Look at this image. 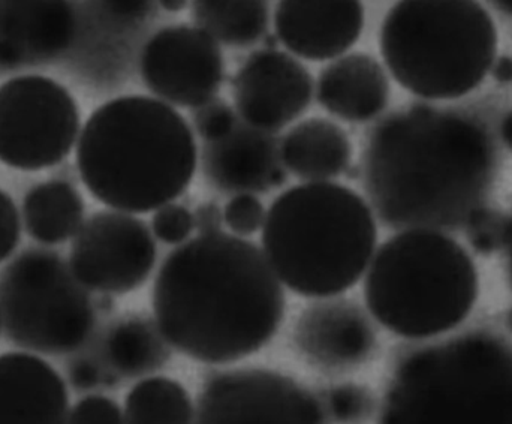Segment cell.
<instances>
[{
	"label": "cell",
	"instance_id": "cell-13",
	"mask_svg": "<svg viewBox=\"0 0 512 424\" xmlns=\"http://www.w3.org/2000/svg\"><path fill=\"white\" fill-rule=\"evenodd\" d=\"M313 78L292 54L254 51L233 78L237 113L249 125L276 132L303 116L312 102Z\"/></svg>",
	"mask_w": 512,
	"mask_h": 424
},
{
	"label": "cell",
	"instance_id": "cell-15",
	"mask_svg": "<svg viewBox=\"0 0 512 424\" xmlns=\"http://www.w3.org/2000/svg\"><path fill=\"white\" fill-rule=\"evenodd\" d=\"M201 167L206 182L222 194H265L288 180L279 138L240 117L227 135L204 141Z\"/></svg>",
	"mask_w": 512,
	"mask_h": 424
},
{
	"label": "cell",
	"instance_id": "cell-26",
	"mask_svg": "<svg viewBox=\"0 0 512 424\" xmlns=\"http://www.w3.org/2000/svg\"><path fill=\"white\" fill-rule=\"evenodd\" d=\"M466 237L481 255H492L507 248L510 218L498 210L480 207L465 222Z\"/></svg>",
	"mask_w": 512,
	"mask_h": 424
},
{
	"label": "cell",
	"instance_id": "cell-14",
	"mask_svg": "<svg viewBox=\"0 0 512 424\" xmlns=\"http://www.w3.org/2000/svg\"><path fill=\"white\" fill-rule=\"evenodd\" d=\"M292 339L301 357L325 372L354 371L376 350L369 315L354 300L336 296L306 306L295 321Z\"/></svg>",
	"mask_w": 512,
	"mask_h": 424
},
{
	"label": "cell",
	"instance_id": "cell-37",
	"mask_svg": "<svg viewBox=\"0 0 512 424\" xmlns=\"http://www.w3.org/2000/svg\"><path fill=\"white\" fill-rule=\"evenodd\" d=\"M159 5L167 12H182L188 6L189 0H158Z\"/></svg>",
	"mask_w": 512,
	"mask_h": 424
},
{
	"label": "cell",
	"instance_id": "cell-30",
	"mask_svg": "<svg viewBox=\"0 0 512 424\" xmlns=\"http://www.w3.org/2000/svg\"><path fill=\"white\" fill-rule=\"evenodd\" d=\"M120 378L111 371L110 366L102 357L101 351L98 356H81L75 359L69 366V381L74 389L80 392L95 390L102 386H114L119 383Z\"/></svg>",
	"mask_w": 512,
	"mask_h": 424
},
{
	"label": "cell",
	"instance_id": "cell-3",
	"mask_svg": "<svg viewBox=\"0 0 512 424\" xmlns=\"http://www.w3.org/2000/svg\"><path fill=\"white\" fill-rule=\"evenodd\" d=\"M198 165L194 132L167 102L144 95L105 102L77 141L87 191L111 209L149 213L185 194Z\"/></svg>",
	"mask_w": 512,
	"mask_h": 424
},
{
	"label": "cell",
	"instance_id": "cell-12",
	"mask_svg": "<svg viewBox=\"0 0 512 424\" xmlns=\"http://www.w3.org/2000/svg\"><path fill=\"white\" fill-rule=\"evenodd\" d=\"M140 69L153 95L183 108L212 101L225 78L219 42L191 24H174L156 32L144 45Z\"/></svg>",
	"mask_w": 512,
	"mask_h": 424
},
{
	"label": "cell",
	"instance_id": "cell-19",
	"mask_svg": "<svg viewBox=\"0 0 512 424\" xmlns=\"http://www.w3.org/2000/svg\"><path fill=\"white\" fill-rule=\"evenodd\" d=\"M390 80L381 63L366 53L337 57L319 72L318 104L334 117L364 123L378 117L390 99Z\"/></svg>",
	"mask_w": 512,
	"mask_h": 424
},
{
	"label": "cell",
	"instance_id": "cell-22",
	"mask_svg": "<svg viewBox=\"0 0 512 424\" xmlns=\"http://www.w3.org/2000/svg\"><path fill=\"white\" fill-rule=\"evenodd\" d=\"M23 221L32 239L57 245L71 239L84 222V200L66 180L33 186L23 203Z\"/></svg>",
	"mask_w": 512,
	"mask_h": 424
},
{
	"label": "cell",
	"instance_id": "cell-1",
	"mask_svg": "<svg viewBox=\"0 0 512 424\" xmlns=\"http://www.w3.org/2000/svg\"><path fill=\"white\" fill-rule=\"evenodd\" d=\"M496 170L486 123L463 111L414 104L367 132L358 171L382 224L439 230L465 225L483 207Z\"/></svg>",
	"mask_w": 512,
	"mask_h": 424
},
{
	"label": "cell",
	"instance_id": "cell-18",
	"mask_svg": "<svg viewBox=\"0 0 512 424\" xmlns=\"http://www.w3.org/2000/svg\"><path fill=\"white\" fill-rule=\"evenodd\" d=\"M65 381L41 357L0 356V423H63L68 420Z\"/></svg>",
	"mask_w": 512,
	"mask_h": 424
},
{
	"label": "cell",
	"instance_id": "cell-10",
	"mask_svg": "<svg viewBox=\"0 0 512 424\" xmlns=\"http://www.w3.org/2000/svg\"><path fill=\"white\" fill-rule=\"evenodd\" d=\"M158 249L143 219L122 210H101L83 222L71 246L72 272L98 293L122 296L146 284Z\"/></svg>",
	"mask_w": 512,
	"mask_h": 424
},
{
	"label": "cell",
	"instance_id": "cell-4",
	"mask_svg": "<svg viewBox=\"0 0 512 424\" xmlns=\"http://www.w3.org/2000/svg\"><path fill=\"white\" fill-rule=\"evenodd\" d=\"M372 207L333 182H307L280 194L265 215L262 251L297 296L324 299L354 287L375 255Z\"/></svg>",
	"mask_w": 512,
	"mask_h": 424
},
{
	"label": "cell",
	"instance_id": "cell-41",
	"mask_svg": "<svg viewBox=\"0 0 512 424\" xmlns=\"http://www.w3.org/2000/svg\"><path fill=\"white\" fill-rule=\"evenodd\" d=\"M0 329H2V326H0Z\"/></svg>",
	"mask_w": 512,
	"mask_h": 424
},
{
	"label": "cell",
	"instance_id": "cell-35",
	"mask_svg": "<svg viewBox=\"0 0 512 424\" xmlns=\"http://www.w3.org/2000/svg\"><path fill=\"white\" fill-rule=\"evenodd\" d=\"M489 74L492 75L493 80L498 81L499 84L512 83V57L511 56H496L490 66Z\"/></svg>",
	"mask_w": 512,
	"mask_h": 424
},
{
	"label": "cell",
	"instance_id": "cell-25",
	"mask_svg": "<svg viewBox=\"0 0 512 424\" xmlns=\"http://www.w3.org/2000/svg\"><path fill=\"white\" fill-rule=\"evenodd\" d=\"M324 408L325 419L340 423H358L375 414L373 393L360 384L345 383L328 387L318 396Z\"/></svg>",
	"mask_w": 512,
	"mask_h": 424
},
{
	"label": "cell",
	"instance_id": "cell-2",
	"mask_svg": "<svg viewBox=\"0 0 512 424\" xmlns=\"http://www.w3.org/2000/svg\"><path fill=\"white\" fill-rule=\"evenodd\" d=\"M153 312L174 350L209 365L258 353L285 318L286 299L264 251L236 234H198L174 249L153 285Z\"/></svg>",
	"mask_w": 512,
	"mask_h": 424
},
{
	"label": "cell",
	"instance_id": "cell-7",
	"mask_svg": "<svg viewBox=\"0 0 512 424\" xmlns=\"http://www.w3.org/2000/svg\"><path fill=\"white\" fill-rule=\"evenodd\" d=\"M381 422L512 423V348L474 335L402 354Z\"/></svg>",
	"mask_w": 512,
	"mask_h": 424
},
{
	"label": "cell",
	"instance_id": "cell-38",
	"mask_svg": "<svg viewBox=\"0 0 512 424\" xmlns=\"http://www.w3.org/2000/svg\"><path fill=\"white\" fill-rule=\"evenodd\" d=\"M496 11L504 14L505 17L512 18V0H487Z\"/></svg>",
	"mask_w": 512,
	"mask_h": 424
},
{
	"label": "cell",
	"instance_id": "cell-40",
	"mask_svg": "<svg viewBox=\"0 0 512 424\" xmlns=\"http://www.w3.org/2000/svg\"><path fill=\"white\" fill-rule=\"evenodd\" d=\"M510 326H511V329H512V311H511V314H510Z\"/></svg>",
	"mask_w": 512,
	"mask_h": 424
},
{
	"label": "cell",
	"instance_id": "cell-16",
	"mask_svg": "<svg viewBox=\"0 0 512 424\" xmlns=\"http://www.w3.org/2000/svg\"><path fill=\"white\" fill-rule=\"evenodd\" d=\"M77 12L69 0H0V69L50 62L77 39Z\"/></svg>",
	"mask_w": 512,
	"mask_h": 424
},
{
	"label": "cell",
	"instance_id": "cell-17",
	"mask_svg": "<svg viewBox=\"0 0 512 424\" xmlns=\"http://www.w3.org/2000/svg\"><path fill=\"white\" fill-rule=\"evenodd\" d=\"M363 29L361 0H279L274 12L277 41L310 62L343 56Z\"/></svg>",
	"mask_w": 512,
	"mask_h": 424
},
{
	"label": "cell",
	"instance_id": "cell-33",
	"mask_svg": "<svg viewBox=\"0 0 512 424\" xmlns=\"http://www.w3.org/2000/svg\"><path fill=\"white\" fill-rule=\"evenodd\" d=\"M102 14L116 23H138L152 12L158 0H96Z\"/></svg>",
	"mask_w": 512,
	"mask_h": 424
},
{
	"label": "cell",
	"instance_id": "cell-20",
	"mask_svg": "<svg viewBox=\"0 0 512 424\" xmlns=\"http://www.w3.org/2000/svg\"><path fill=\"white\" fill-rule=\"evenodd\" d=\"M280 156L292 176L306 182H327L346 173L352 144L333 120L310 117L289 129L280 140Z\"/></svg>",
	"mask_w": 512,
	"mask_h": 424
},
{
	"label": "cell",
	"instance_id": "cell-8",
	"mask_svg": "<svg viewBox=\"0 0 512 424\" xmlns=\"http://www.w3.org/2000/svg\"><path fill=\"white\" fill-rule=\"evenodd\" d=\"M95 324L89 288L56 252L27 249L0 272V326L15 347L71 354L89 342Z\"/></svg>",
	"mask_w": 512,
	"mask_h": 424
},
{
	"label": "cell",
	"instance_id": "cell-36",
	"mask_svg": "<svg viewBox=\"0 0 512 424\" xmlns=\"http://www.w3.org/2000/svg\"><path fill=\"white\" fill-rule=\"evenodd\" d=\"M499 137L504 146L512 152V108L504 114L499 123Z\"/></svg>",
	"mask_w": 512,
	"mask_h": 424
},
{
	"label": "cell",
	"instance_id": "cell-28",
	"mask_svg": "<svg viewBox=\"0 0 512 424\" xmlns=\"http://www.w3.org/2000/svg\"><path fill=\"white\" fill-rule=\"evenodd\" d=\"M237 120L239 117L236 111L224 99L213 98L192 111L195 131L204 141H215L224 137L234 128Z\"/></svg>",
	"mask_w": 512,
	"mask_h": 424
},
{
	"label": "cell",
	"instance_id": "cell-24",
	"mask_svg": "<svg viewBox=\"0 0 512 424\" xmlns=\"http://www.w3.org/2000/svg\"><path fill=\"white\" fill-rule=\"evenodd\" d=\"M123 417L125 423L186 424L195 420V407L179 381L150 377L128 393Z\"/></svg>",
	"mask_w": 512,
	"mask_h": 424
},
{
	"label": "cell",
	"instance_id": "cell-32",
	"mask_svg": "<svg viewBox=\"0 0 512 424\" xmlns=\"http://www.w3.org/2000/svg\"><path fill=\"white\" fill-rule=\"evenodd\" d=\"M20 215L14 201L0 189V263L8 260L20 242Z\"/></svg>",
	"mask_w": 512,
	"mask_h": 424
},
{
	"label": "cell",
	"instance_id": "cell-29",
	"mask_svg": "<svg viewBox=\"0 0 512 424\" xmlns=\"http://www.w3.org/2000/svg\"><path fill=\"white\" fill-rule=\"evenodd\" d=\"M264 206L254 194H237L224 209L225 225L239 237L252 236L264 227Z\"/></svg>",
	"mask_w": 512,
	"mask_h": 424
},
{
	"label": "cell",
	"instance_id": "cell-11",
	"mask_svg": "<svg viewBox=\"0 0 512 424\" xmlns=\"http://www.w3.org/2000/svg\"><path fill=\"white\" fill-rule=\"evenodd\" d=\"M198 423H324L318 396L286 375L267 369L216 372L203 384Z\"/></svg>",
	"mask_w": 512,
	"mask_h": 424
},
{
	"label": "cell",
	"instance_id": "cell-23",
	"mask_svg": "<svg viewBox=\"0 0 512 424\" xmlns=\"http://www.w3.org/2000/svg\"><path fill=\"white\" fill-rule=\"evenodd\" d=\"M191 14L200 29L230 47L254 45L270 21L268 0H191Z\"/></svg>",
	"mask_w": 512,
	"mask_h": 424
},
{
	"label": "cell",
	"instance_id": "cell-5",
	"mask_svg": "<svg viewBox=\"0 0 512 424\" xmlns=\"http://www.w3.org/2000/svg\"><path fill=\"white\" fill-rule=\"evenodd\" d=\"M478 273L468 252L438 230L400 231L367 267L364 299L394 335L426 339L450 332L474 309Z\"/></svg>",
	"mask_w": 512,
	"mask_h": 424
},
{
	"label": "cell",
	"instance_id": "cell-27",
	"mask_svg": "<svg viewBox=\"0 0 512 424\" xmlns=\"http://www.w3.org/2000/svg\"><path fill=\"white\" fill-rule=\"evenodd\" d=\"M194 230V215L183 204H164L153 215V234L165 245H182Z\"/></svg>",
	"mask_w": 512,
	"mask_h": 424
},
{
	"label": "cell",
	"instance_id": "cell-21",
	"mask_svg": "<svg viewBox=\"0 0 512 424\" xmlns=\"http://www.w3.org/2000/svg\"><path fill=\"white\" fill-rule=\"evenodd\" d=\"M171 348L156 320L128 315L107 330L101 354L117 377L138 378L164 368Z\"/></svg>",
	"mask_w": 512,
	"mask_h": 424
},
{
	"label": "cell",
	"instance_id": "cell-34",
	"mask_svg": "<svg viewBox=\"0 0 512 424\" xmlns=\"http://www.w3.org/2000/svg\"><path fill=\"white\" fill-rule=\"evenodd\" d=\"M194 228L198 234L219 233L224 228V210L215 201H204L192 212Z\"/></svg>",
	"mask_w": 512,
	"mask_h": 424
},
{
	"label": "cell",
	"instance_id": "cell-9",
	"mask_svg": "<svg viewBox=\"0 0 512 424\" xmlns=\"http://www.w3.org/2000/svg\"><path fill=\"white\" fill-rule=\"evenodd\" d=\"M80 137V111L68 89L44 75L0 86V162L23 171L60 164Z\"/></svg>",
	"mask_w": 512,
	"mask_h": 424
},
{
	"label": "cell",
	"instance_id": "cell-6",
	"mask_svg": "<svg viewBox=\"0 0 512 424\" xmlns=\"http://www.w3.org/2000/svg\"><path fill=\"white\" fill-rule=\"evenodd\" d=\"M498 44L495 21L478 0H397L379 33V50L394 80L433 101L477 89Z\"/></svg>",
	"mask_w": 512,
	"mask_h": 424
},
{
	"label": "cell",
	"instance_id": "cell-31",
	"mask_svg": "<svg viewBox=\"0 0 512 424\" xmlns=\"http://www.w3.org/2000/svg\"><path fill=\"white\" fill-rule=\"evenodd\" d=\"M69 423H108L125 422L122 408L105 396H87L81 399L68 414Z\"/></svg>",
	"mask_w": 512,
	"mask_h": 424
},
{
	"label": "cell",
	"instance_id": "cell-39",
	"mask_svg": "<svg viewBox=\"0 0 512 424\" xmlns=\"http://www.w3.org/2000/svg\"><path fill=\"white\" fill-rule=\"evenodd\" d=\"M507 252H508V267H510V276L512 281V218H510V233H508V242H507Z\"/></svg>",
	"mask_w": 512,
	"mask_h": 424
}]
</instances>
